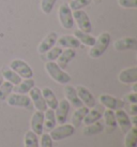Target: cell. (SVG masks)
I'll list each match as a JSON object with an SVG mask.
<instances>
[{
    "instance_id": "1",
    "label": "cell",
    "mask_w": 137,
    "mask_h": 147,
    "mask_svg": "<svg viewBox=\"0 0 137 147\" xmlns=\"http://www.w3.org/2000/svg\"><path fill=\"white\" fill-rule=\"evenodd\" d=\"M110 41H111V36L109 34V32H106V31L102 32L95 39L94 44L91 46V49L89 51V56L93 59L100 58L106 52V49H108Z\"/></svg>"
},
{
    "instance_id": "2",
    "label": "cell",
    "mask_w": 137,
    "mask_h": 147,
    "mask_svg": "<svg viewBox=\"0 0 137 147\" xmlns=\"http://www.w3.org/2000/svg\"><path fill=\"white\" fill-rule=\"evenodd\" d=\"M45 70L49 78L61 85H66L71 81V76L68 75L64 70H62L57 65L56 61H47L45 63Z\"/></svg>"
},
{
    "instance_id": "3",
    "label": "cell",
    "mask_w": 137,
    "mask_h": 147,
    "mask_svg": "<svg viewBox=\"0 0 137 147\" xmlns=\"http://www.w3.org/2000/svg\"><path fill=\"white\" fill-rule=\"evenodd\" d=\"M58 18L60 25L64 29L68 30L74 27V18H73V11L70 9L68 3H62L58 9Z\"/></svg>"
},
{
    "instance_id": "4",
    "label": "cell",
    "mask_w": 137,
    "mask_h": 147,
    "mask_svg": "<svg viewBox=\"0 0 137 147\" xmlns=\"http://www.w3.org/2000/svg\"><path fill=\"white\" fill-rule=\"evenodd\" d=\"M73 18H74V24H76L78 27V30H81L87 33H90L92 31L91 21L85 11L83 10L73 11Z\"/></svg>"
},
{
    "instance_id": "5",
    "label": "cell",
    "mask_w": 137,
    "mask_h": 147,
    "mask_svg": "<svg viewBox=\"0 0 137 147\" xmlns=\"http://www.w3.org/2000/svg\"><path fill=\"white\" fill-rule=\"evenodd\" d=\"M10 68L15 71L21 78H32L33 71L31 67L23 59H13L10 62Z\"/></svg>"
},
{
    "instance_id": "6",
    "label": "cell",
    "mask_w": 137,
    "mask_h": 147,
    "mask_svg": "<svg viewBox=\"0 0 137 147\" xmlns=\"http://www.w3.org/2000/svg\"><path fill=\"white\" fill-rule=\"evenodd\" d=\"M74 132H75V128L72 125L62 123L60 126L55 127L54 129H52L49 135H50L52 141H61V140H64L73 135Z\"/></svg>"
},
{
    "instance_id": "7",
    "label": "cell",
    "mask_w": 137,
    "mask_h": 147,
    "mask_svg": "<svg viewBox=\"0 0 137 147\" xmlns=\"http://www.w3.org/2000/svg\"><path fill=\"white\" fill-rule=\"evenodd\" d=\"M99 101H100V104H102L104 107L113 111L123 109L125 104L123 100H120V99L116 98L113 96H110V94H101L99 97Z\"/></svg>"
},
{
    "instance_id": "8",
    "label": "cell",
    "mask_w": 137,
    "mask_h": 147,
    "mask_svg": "<svg viewBox=\"0 0 137 147\" xmlns=\"http://www.w3.org/2000/svg\"><path fill=\"white\" fill-rule=\"evenodd\" d=\"M7 103L10 106H14V107H29L31 104V100L29 98V96L23 94H10L8 98L5 99Z\"/></svg>"
},
{
    "instance_id": "9",
    "label": "cell",
    "mask_w": 137,
    "mask_h": 147,
    "mask_svg": "<svg viewBox=\"0 0 137 147\" xmlns=\"http://www.w3.org/2000/svg\"><path fill=\"white\" fill-rule=\"evenodd\" d=\"M75 89H76L77 96H78L79 100H81V103L85 106L91 109V107H93V106L97 104V100L94 98V96L91 94V91L88 88H86L85 86L79 85L77 86Z\"/></svg>"
},
{
    "instance_id": "10",
    "label": "cell",
    "mask_w": 137,
    "mask_h": 147,
    "mask_svg": "<svg viewBox=\"0 0 137 147\" xmlns=\"http://www.w3.org/2000/svg\"><path fill=\"white\" fill-rule=\"evenodd\" d=\"M70 103L63 99L61 100L60 102H58V105L55 109V116H56V121L59 125H62V123H65L66 120H68V112H70Z\"/></svg>"
},
{
    "instance_id": "11",
    "label": "cell",
    "mask_w": 137,
    "mask_h": 147,
    "mask_svg": "<svg viewBox=\"0 0 137 147\" xmlns=\"http://www.w3.org/2000/svg\"><path fill=\"white\" fill-rule=\"evenodd\" d=\"M28 94H29V98L31 100V102L33 103V105L36 109V111L44 112L47 109V105L45 103V100L43 98V96H42V91H41L40 88H38V87L34 86Z\"/></svg>"
},
{
    "instance_id": "12",
    "label": "cell",
    "mask_w": 137,
    "mask_h": 147,
    "mask_svg": "<svg viewBox=\"0 0 137 147\" xmlns=\"http://www.w3.org/2000/svg\"><path fill=\"white\" fill-rule=\"evenodd\" d=\"M115 116H116L117 126L120 127L121 131H122L123 133H126V132L132 128L131 118H130L129 114H128L123 109H120V110L115 111Z\"/></svg>"
},
{
    "instance_id": "13",
    "label": "cell",
    "mask_w": 137,
    "mask_h": 147,
    "mask_svg": "<svg viewBox=\"0 0 137 147\" xmlns=\"http://www.w3.org/2000/svg\"><path fill=\"white\" fill-rule=\"evenodd\" d=\"M119 82L122 84L129 85L137 82V67H130L126 69H123L118 75Z\"/></svg>"
},
{
    "instance_id": "14",
    "label": "cell",
    "mask_w": 137,
    "mask_h": 147,
    "mask_svg": "<svg viewBox=\"0 0 137 147\" xmlns=\"http://www.w3.org/2000/svg\"><path fill=\"white\" fill-rule=\"evenodd\" d=\"M43 121H44V112L36 111L30 120V128L31 131L34 132L36 135H41L43 133V128H44Z\"/></svg>"
},
{
    "instance_id": "15",
    "label": "cell",
    "mask_w": 137,
    "mask_h": 147,
    "mask_svg": "<svg viewBox=\"0 0 137 147\" xmlns=\"http://www.w3.org/2000/svg\"><path fill=\"white\" fill-rule=\"evenodd\" d=\"M113 47L116 51H136L137 40L133 37H125L119 39L113 43Z\"/></svg>"
},
{
    "instance_id": "16",
    "label": "cell",
    "mask_w": 137,
    "mask_h": 147,
    "mask_svg": "<svg viewBox=\"0 0 137 147\" xmlns=\"http://www.w3.org/2000/svg\"><path fill=\"white\" fill-rule=\"evenodd\" d=\"M105 107L102 104H95V105L91 107V110L89 109L88 113L86 114L85 118H84V121L85 125H90V123H93L100 120L102 118V115H103V112H104Z\"/></svg>"
},
{
    "instance_id": "17",
    "label": "cell",
    "mask_w": 137,
    "mask_h": 147,
    "mask_svg": "<svg viewBox=\"0 0 137 147\" xmlns=\"http://www.w3.org/2000/svg\"><path fill=\"white\" fill-rule=\"evenodd\" d=\"M57 39H58V34L56 32H49L46 37L40 42V44L38 46V52L40 55L45 54L47 51L54 47L57 43Z\"/></svg>"
},
{
    "instance_id": "18",
    "label": "cell",
    "mask_w": 137,
    "mask_h": 147,
    "mask_svg": "<svg viewBox=\"0 0 137 147\" xmlns=\"http://www.w3.org/2000/svg\"><path fill=\"white\" fill-rule=\"evenodd\" d=\"M76 56V51L73 49H62L61 54L59 55V57L57 58V65L60 67L62 70H64L68 68V65L72 61L73 59Z\"/></svg>"
},
{
    "instance_id": "19",
    "label": "cell",
    "mask_w": 137,
    "mask_h": 147,
    "mask_svg": "<svg viewBox=\"0 0 137 147\" xmlns=\"http://www.w3.org/2000/svg\"><path fill=\"white\" fill-rule=\"evenodd\" d=\"M64 96H65V100L70 103V105H73L74 107H81L84 104L81 103V101L79 100L78 96H77L76 89L75 87L72 85H68L66 84L64 87Z\"/></svg>"
},
{
    "instance_id": "20",
    "label": "cell",
    "mask_w": 137,
    "mask_h": 147,
    "mask_svg": "<svg viewBox=\"0 0 137 147\" xmlns=\"http://www.w3.org/2000/svg\"><path fill=\"white\" fill-rule=\"evenodd\" d=\"M56 44H58V46H60V47H64V49H76L79 47L81 43H79V41L74 36L64 34V36H61L60 38L57 39Z\"/></svg>"
},
{
    "instance_id": "21",
    "label": "cell",
    "mask_w": 137,
    "mask_h": 147,
    "mask_svg": "<svg viewBox=\"0 0 137 147\" xmlns=\"http://www.w3.org/2000/svg\"><path fill=\"white\" fill-rule=\"evenodd\" d=\"M102 117L104 119V127L107 128L108 132L113 131L117 128V121H116V116H115V111L106 109L103 112Z\"/></svg>"
},
{
    "instance_id": "22",
    "label": "cell",
    "mask_w": 137,
    "mask_h": 147,
    "mask_svg": "<svg viewBox=\"0 0 137 147\" xmlns=\"http://www.w3.org/2000/svg\"><path fill=\"white\" fill-rule=\"evenodd\" d=\"M42 91V96H43V98L45 100V103H46V105L48 109H52V110H55L58 105V99H57L56 94H54V91H52L49 87H44L43 89H41Z\"/></svg>"
},
{
    "instance_id": "23",
    "label": "cell",
    "mask_w": 137,
    "mask_h": 147,
    "mask_svg": "<svg viewBox=\"0 0 137 147\" xmlns=\"http://www.w3.org/2000/svg\"><path fill=\"white\" fill-rule=\"evenodd\" d=\"M34 87V80L33 78H24L21 80L19 84H17L13 87V91L16 94H27Z\"/></svg>"
},
{
    "instance_id": "24",
    "label": "cell",
    "mask_w": 137,
    "mask_h": 147,
    "mask_svg": "<svg viewBox=\"0 0 137 147\" xmlns=\"http://www.w3.org/2000/svg\"><path fill=\"white\" fill-rule=\"evenodd\" d=\"M89 111V107L87 106L83 105L81 107H77L76 110L74 111V113L72 115V125L74 128H76V127H79L81 125V123L84 121V118H85L86 114L88 113Z\"/></svg>"
},
{
    "instance_id": "25",
    "label": "cell",
    "mask_w": 137,
    "mask_h": 147,
    "mask_svg": "<svg viewBox=\"0 0 137 147\" xmlns=\"http://www.w3.org/2000/svg\"><path fill=\"white\" fill-rule=\"evenodd\" d=\"M0 71H1L2 76H3V80H5L7 82H10L14 86L19 84L20 81H21V78H20L15 71H13L10 67H3Z\"/></svg>"
},
{
    "instance_id": "26",
    "label": "cell",
    "mask_w": 137,
    "mask_h": 147,
    "mask_svg": "<svg viewBox=\"0 0 137 147\" xmlns=\"http://www.w3.org/2000/svg\"><path fill=\"white\" fill-rule=\"evenodd\" d=\"M56 116H55V111L52 109H46L44 111V121H43V127L46 130H52L56 127Z\"/></svg>"
},
{
    "instance_id": "27",
    "label": "cell",
    "mask_w": 137,
    "mask_h": 147,
    "mask_svg": "<svg viewBox=\"0 0 137 147\" xmlns=\"http://www.w3.org/2000/svg\"><path fill=\"white\" fill-rule=\"evenodd\" d=\"M73 36L79 41V43L86 45V46H90V47H91V46L94 44V42H95V38L92 37L90 33L84 32V31L78 30V29L74 32Z\"/></svg>"
},
{
    "instance_id": "28",
    "label": "cell",
    "mask_w": 137,
    "mask_h": 147,
    "mask_svg": "<svg viewBox=\"0 0 137 147\" xmlns=\"http://www.w3.org/2000/svg\"><path fill=\"white\" fill-rule=\"evenodd\" d=\"M104 125L103 123H101L100 120H97L95 123H90V125H87V126L83 129V133L85 135H94V134H99L103 132L104 130Z\"/></svg>"
},
{
    "instance_id": "29",
    "label": "cell",
    "mask_w": 137,
    "mask_h": 147,
    "mask_svg": "<svg viewBox=\"0 0 137 147\" xmlns=\"http://www.w3.org/2000/svg\"><path fill=\"white\" fill-rule=\"evenodd\" d=\"M137 145V129L136 126H132L126 133L124 138L125 147H136Z\"/></svg>"
},
{
    "instance_id": "30",
    "label": "cell",
    "mask_w": 137,
    "mask_h": 147,
    "mask_svg": "<svg viewBox=\"0 0 137 147\" xmlns=\"http://www.w3.org/2000/svg\"><path fill=\"white\" fill-rule=\"evenodd\" d=\"M25 147H39V139L38 135L31 130L27 131L24 135Z\"/></svg>"
},
{
    "instance_id": "31",
    "label": "cell",
    "mask_w": 137,
    "mask_h": 147,
    "mask_svg": "<svg viewBox=\"0 0 137 147\" xmlns=\"http://www.w3.org/2000/svg\"><path fill=\"white\" fill-rule=\"evenodd\" d=\"M61 52H62V47H60V46H54L49 51H47L45 54H43L44 57L42 56V59H44L46 61H56L57 58L59 57V55L61 54Z\"/></svg>"
},
{
    "instance_id": "32",
    "label": "cell",
    "mask_w": 137,
    "mask_h": 147,
    "mask_svg": "<svg viewBox=\"0 0 137 147\" xmlns=\"http://www.w3.org/2000/svg\"><path fill=\"white\" fill-rule=\"evenodd\" d=\"M13 87L14 85L11 84L10 82H3L0 85V101H3L8 98V96L10 94H12Z\"/></svg>"
},
{
    "instance_id": "33",
    "label": "cell",
    "mask_w": 137,
    "mask_h": 147,
    "mask_svg": "<svg viewBox=\"0 0 137 147\" xmlns=\"http://www.w3.org/2000/svg\"><path fill=\"white\" fill-rule=\"evenodd\" d=\"M90 3L91 0H71L68 4L72 11H77V10H83Z\"/></svg>"
},
{
    "instance_id": "34",
    "label": "cell",
    "mask_w": 137,
    "mask_h": 147,
    "mask_svg": "<svg viewBox=\"0 0 137 147\" xmlns=\"http://www.w3.org/2000/svg\"><path fill=\"white\" fill-rule=\"evenodd\" d=\"M57 0H41V10H42V12L46 14V15L50 14Z\"/></svg>"
},
{
    "instance_id": "35",
    "label": "cell",
    "mask_w": 137,
    "mask_h": 147,
    "mask_svg": "<svg viewBox=\"0 0 137 147\" xmlns=\"http://www.w3.org/2000/svg\"><path fill=\"white\" fill-rule=\"evenodd\" d=\"M39 147H52V140L49 133H42Z\"/></svg>"
},
{
    "instance_id": "36",
    "label": "cell",
    "mask_w": 137,
    "mask_h": 147,
    "mask_svg": "<svg viewBox=\"0 0 137 147\" xmlns=\"http://www.w3.org/2000/svg\"><path fill=\"white\" fill-rule=\"evenodd\" d=\"M118 4L124 9H137V0H118Z\"/></svg>"
},
{
    "instance_id": "37",
    "label": "cell",
    "mask_w": 137,
    "mask_h": 147,
    "mask_svg": "<svg viewBox=\"0 0 137 147\" xmlns=\"http://www.w3.org/2000/svg\"><path fill=\"white\" fill-rule=\"evenodd\" d=\"M124 102H128L129 104H137V92H132L124 96L122 99Z\"/></svg>"
},
{
    "instance_id": "38",
    "label": "cell",
    "mask_w": 137,
    "mask_h": 147,
    "mask_svg": "<svg viewBox=\"0 0 137 147\" xmlns=\"http://www.w3.org/2000/svg\"><path fill=\"white\" fill-rule=\"evenodd\" d=\"M126 113L132 116L137 115V104H129V109H128Z\"/></svg>"
},
{
    "instance_id": "39",
    "label": "cell",
    "mask_w": 137,
    "mask_h": 147,
    "mask_svg": "<svg viewBox=\"0 0 137 147\" xmlns=\"http://www.w3.org/2000/svg\"><path fill=\"white\" fill-rule=\"evenodd\" d=\"M132 90H133V92H137V84L136 83H133L132 84Z\"/></svg>"
},
{
    "instance_id": "40",
    "label": "cell",
    "mask_w": 137,
    "mask_h": 147,
    "mask_svg": "<svg viewBox=\"0 0 137 147\" xmlns=\"http://www.w3.org/2000/svg\"><path fill=\"white\" fill-rule=\"evenodd\" d=\"M3 82H4L3 76H2V74H1V71H0V85H1V84H2Z\"/></svg>"
}]
</instances>
